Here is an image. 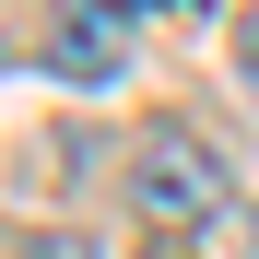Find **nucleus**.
<instances>
[{"label": "nucleus", "instance_id": "2", "mask_svg": "<svg viewBox=\"0 0 259 259\" xmlns=\"http://www.w3.org/2000/svg\"><path fill=\"white\" fill-rule=\"evenodd\" d=\"M48 71H59V82H82V95H106V82L130 71L106 0H59V12H48Z\"/></svg>", "mask_w": 259, "mask_h": 259}, {"label": "nucleus", "instance_id": "3", "mask_svg": "<svg viewBox=\"0 0 259 259\" xmlns=\"http://www.w3.org/2000/svg\"><path fill=\"white\" fill-rule=\"evenodd\" d=\"M236 71L259 82V0H247V12H236Z\"/></svg>", "mask_w": 259, "mask_h": 259}, {"label": "nucleus", "instance_id": "1", "mask_svg": "<svg viewBox=\"0 0 259 259\" xmlns=\"http://www.w3.org/2000/svg\"><path fill=\"white\" fill-rule=\"evenodd\" d=\"M130 200L153 212V224H212V212H224V165H212V142L200 130H142V142H130Z\"/></svg>", "mask_w": 259, "mask_h": 259}, {"label": "nucleus", "instance_id": "6", "mask_svg": "<svg viewBox=\"0 0 259 259\" xmlns=\"http://www.w3.org/2000/svg\"><path fill=\"white\" fill-rule=\"evenodd\" d=\"M247 236H259V212H247Z\"/></svg>", "mask_w": 259, "mask_h": 259}, {"label": "nucleus", "instance_id": "5", "mask_svg": "<svg viewBox=\"0 0 259 259\" xmlns=\"http://www.w3.org/2000/svg\"><path fill=\"white\" fill-rule=\"evenodd\" d=\"M153 259H189V247H153Z\"/></svg>", "mask_w": 259, "mask_h": 259}, {"label": "nucleus", "instance_id": "4", "mask_svg": "<svg viewBox=\"0 0 259 259\" xmlns=\"http://www.w3.org/2000/svg\"><path fill=\"white\" fill-rule=\"evenodd\" d=\"M24 259H95V247H82V236H48V247H24Z\"/></svg>", "mask_w": 259, "mask_h": 259}]
</instances>
